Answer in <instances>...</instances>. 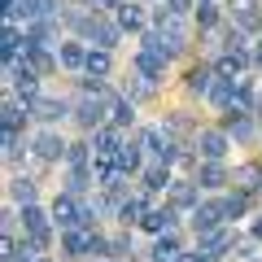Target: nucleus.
Returning a JSON list of instances; mask_svg holds the SVG:
<instances>
[{"instance_id": "1", "label": "nucleus", "mask_w": 262, "mask_h": 262, "mask_svg": "<svg viewBox=\"0 0 262 262\" xmlns=\"http://www.w3.org/2000/svg\"><path fill=\"white\" fill-rule=\"evenodd\" d=\"M114 96V92H110ZM110 96H96V92H83L75 101V122L83 131H96V127H105L110 122Z\"/></svg>"}, {"instance_id": "2", "label": "nucleus", "mask_w": 262, "mask_h": 262, "mask_svg": "<svg viewBox=\"0 0 262 262\" xmlns=\"http://www.w3.org/2000/svg\"><path fill=\"white\" fill-rule=\"evenodd\" d=\"M18 219H22V232H27L39 249H48V245H53V227H48V223H53V210H39L35 201H31V206L18 210Z\"/></svg>"}, {"instance_id": "3", "label": "nucleus", "mask_w": 262, "mask_h": 262, "mask_svg": "<svg viewBox=\"0 0 262 262\" xmlns=\"http://www.w3.org/2000/svg\"><path fill=\"white\" fill-rule=\"evenodd\" d=\"M5 79H9L13 96H18L22 105H31V101L39 96V70H35L31 61H27V57H22V61H13V66H9V75H5Z\"/></svg>"}, {"instance_id": "4", "label": "nucleus", "mask_w": 262, "mask_h": 262, "mask_svg": "<svg viewBox=\"0 0 262 262\" xmlns=\"http://www.w3.org/2000/svg\"><path fill=\"white\" fill-rule=\"evenodd\" d=\"M227 144H232V136H227L223 127H206V131H196L192 149H196L201 162H223L227 158Z\"/></svg>"}, {"instance_id": "5", "label": "nucleus", "mask_w": 262, "mask_h": 262, "mask_svg": "<svg viewBox=\"0 0 262 262\" xmlns=\"http://www.w3.org/2000/svg\"><path fill=\"white\" fill-rule=\"evenodd\" d=\"M27 110H31V118H35V122L53 127V122H61L66 114H75V105H70V101H61V96H35V101H31Z\"/></svg>"}, {"instance_id": "6", "label": "nucleus", "mask_w": 262, "mask_h": 262, "mask_svg": "<svg viewBox=\"0 0 262 262\" xmlns=\"http://www.w3.org/2000/svg\"><path fill=\"white\" fill-rule=\"evenodd\" d=\"M96 236L92 227H70V232H61V253L66 258H88V253H96Z\"/></svg>"}, {"instance_id": "7", "label": "nucleus", "mask_w": 262, "mask_h": 262, "mask_svg": "<svg viewBox=\"0 0 262 262\" xmlns=\"http://www.w3.org/2000/svg\"><path fill=\"white\" fill-rule=\"evenodd\" d=\"M166 66H170V57L166 53H153V48H136V57H131V70H140V75L153 79V83L166 79Z\"/></svg>"}, {"instance_id": "8", "label": "nucleus", "mask_w": 262, "mask_h": 262, "mask_svg": "<svg viewBox=\"0 0 262 262\" xmlns=\"http://www.w3.org/2000/svg\"><path fill=\"white\" fill-rule=\"evenodd\" d=\"M31 153H35L39 162H61L66 153H70V144H66V140L57 136L53 127H44V131L35 136V140H31Z\"/></svg>"}, {"instance_id": "9", "label": "nucleus", "mask_w": 262, "mask_h": 262, "mask_svg": "<svg viewBox=\"0 0 262 262\" xmlns=\"http://www.w3.org/2000/svg\"><path fill=\"white\" fill-rule=\"evenodd\" d=\"M175 223H179V210L166 201V206H149V214L140 219V232L162 236V232H175Z\"/></svg>"}, {"instance_id": "10", "label": "nucleus", "mask_w": 262, "mask_h": 262, "mask_svg": "<svg viewBox=\"0 0 262 262\" xmlns=\"http://www.w3.org/2000/svg\"><path fill=\"white\" fill-rule=\"evenodd\" d=\"M196 249L210 253V258L219 262L223 253H232V249H236V236L227 232V227H214V232H201V236H196Z\"/></svg>"}, {"instance_id": "11", "label": "nucleus", "mask_w": 262, "mask_h": 262, "mask_svg": "<svg viewBox=\"0 0 262 262\" xmlns=\"http://www.w3.org/2000/svg\"><path fill=\"white\" fill-rule=\"evenodd\" d=\"M188 219H192V232L201 236V232H214V227H223L227 214H223V201H201V206H196Z\"/></svg>"}, {"instance_id": "12", "label": "nucleus", "mask_w": 262, "mask_h": 262, "mask_svg": "<svg viewBox=\"0 0 262 262\" xmlns=\"http://www.w3.org/2000/svg\"><path fill=\"white\" fill-rule=\"evenodd\" d=\"M223 131L232 140H249L253 136V114L249 110H223Z\"/></svg>"}, {"instance_id": "13", "label": "nucleus", "mask_w": 262, "mask_h": 262, "mask_svg": "<svg viewBox=\"0 0 262 262\" xmlns=\"http://www.w3.org/2000/svg\"><path fill=\"white\" fill-rule=\"evenodd\" d=\"M114 158H118V170H122V175H136L140 162H144V140H140V136H136V140H122V149L114 153Z\"/></svg>"}, {"instance_id": "14", "label": "nucleus", "mask_w": 262, "mask_h": 262, "mask_svg": "<svg viewBox=\"0 0 262 262\" xmlns=\"http://www.w3.org/2000/svg\"><path fill=\"white\" fill-rule=\"evenodd\" d=\"M57 18V0H18V22H44Z\"/></svg>"}, {"instance_id": "15", "label": "nucleus", "mask_w": 262, "mask_h": 262, "mask_svg": "<svg viewBox=\"0 0 262 262\" xmlns=\"http://www.w3.org/2000/svg\"><path fill=\"white\" fill-rule=\"evenodd\" d=\"M196 192H201V184H196V179H192V184H188V179H184V184H170V206L192 214V210L201 206V201H196Z\"/></svg>"}, {"instance_id": "16", "label": "nucleus", "mask_w": 262, "mask_h": 262, "mask_svg": "<svg viewBox=\"0 0 262 262\" xmlns=\"http://www.w3.org/2000/svg\"><path fill=\"white\" fill-rule=\"evenodd\" d=\"M118 131H122V127H114V122L96 127V131H92V149H96V153H110V158H114V153L122 149V136H118Z\"/></svg>"}, {"instance_id": "17", "label": "nucleus", "mask_w": 262, "mask_h": 262, "mask_svg": "<svg viewBox=\"0 0 262 262\" xmlns=\"http://www.w3.org/2000/svg\"><path fill=\"white\" fill-rule=\"evenodd\" d=\"M57 61H61L66 70H83L88 66V48L79 44V39H66V44H57Z\"/></svg>"}, {"instance_id": "18", "label": "nucleus", "mask_w": 262, "mask_h": 262, "mask_svg": "<svg viewBox=\"0 0 262 262\" xmlns=\"http://www.w3.org/2000/svg\"><path fill=\"white\" fill-rule=\"evenodd\" d=\"M245 66H249V53H232V48H223V57L214 61V75H223V79H241Z\"/></svg>"}, {"instance_id": "19", "label": "nucleus", "mask_w": 262, "mask_h": 262, "mask_svg": "<svg viewBox=\"0 0 262 262\" xmlns=\"http://www.w3.org/2000/svg\"><path fill=\"white\" fill-rule=\"evenodd\" d=\"M110 122H114V127H131V122H136V101L114 92L110 96Z\"/></svg>"}, {"instance_id": "20", "label": "nucleus", "mask_w": 262, "mask_h": 262, "mask_svg": "<svg viewBox=\"0 0 262 262\" xmlns=\"http://www.w3.org/2000/svg\"><path fill=\"white\" fill-rule=\"evenodd\" d=\"M214 66H192V70H188V92H196V96H210V88H214Z\"/></svg>"}, {"instance_id": "21", "label": "nucleus", "mask_w": 262, "mask_h": 262, "mask_svg": "<svg viewBox=\"0 0 262 262\" xmlns=\"http://www.w3.org/2000/svg\"><path fill=\"white\" fill-rule=\"evenodd\" d=\"M144 214H149V201H144V196H127V201L118 206V223L122 227H140Z\"/></svg>"}, {"instance_id": "22", "label": "nucleus", "mask_w": 262, "mask_h": 262, "mask_svg": "<svg viewBox=\"0 0 262 262\" xmlns=\"http://www.w3.org/2000/svg\"><path fill=\"white\" fill-rule=\"evenodd\" d=\"M196 184L201 188H223L227 184V166L223 162H201V166H196Z\"/></svg>"}, {"instance_id": "23", "label": "nucleus", "mask_w": 262, "mask_h": 262, "mask_svg": "<svg viewBox=\"0 0 262 262\" xmlns=\"http://www.w3.org/2000/svg\"><path fill=\"white\" fill-rule=\"evenodd\" d=\"M210 105H219V110H232L236 105V79H214V88H210Z\"/></svg>"}, {"instance_id": "24", "label": "nucleus", "mask_w": 262, "mask_h": 262, "mask_svg": "<svg viewBox=\"0 0 262 262\" xmlns=\"http://www.w3.org/2000/svg\"><path fill=\"white\" fill-rule=\"evenodd\" d=\"M179 253H184V245H179L175 232H162L158 241H153V262H170V258H179Z\"/></svg>"}, {"instance_id": "25", "label": "nucleus", "mask_w": 262, "mask_h": 262, "mask_svg": "<svg viewBox=\"0 0 262 262\" xmlns=\"http://www.w3.org/2000/svg\"><path fill=\"white\" fill-rule=\"evenodd\" d=\"M249 206H253V196L245 192V188H236V192L223 196V214L227 219H245V214H249Z\"/></svg>"}, {"instance_id": "26", "label": "nucleus", "mask_w": 262, "mask_h": 262, "mask_svg": "<svg viewBox=\"0 0 262 262\" xmlns=\"http://www.w3.org/2000/svg\"><path fill=\"white\" fill-rule=\"evenodd\" d=\"M170 184H175V179H170V166H166V162H153V166L144 170V188H149V192H166Z\"/></svg>"}, {"instance_id": "27", "label": "nucleus", "mask_w": 262, "mask_h": 262, "mask_svg": "<svg viewBox=\"0 0 262 262\" xmlns=\"http://www.w3.org/2000/svg\"><path fill=\"white\" fill-rule=\"evenodd\" d=\"M114 13H118V27L122 31H149V27H144V9H140V5H118Z\"/></svg>"}, {"instance_id": "28", "label": "nucleus", "mask_w": 262, "mask_h": 262, "mask_svg": "<svg viewBox=\"0 0 262 262\" xmlns=\"http://www.w3.org/2000/svg\"><path fill=\"white\" fill-rule=\"evenodd\" d=\"M110 66H114V57H110V48H88V75H96V79H105L110 75Z\"/></svg>"}, {"instance_id": "29", "label": "nucleus", "mask_w": 262, "mask_h": 262, "mask_svg": "<svg viewBox=\"0 0 262 262\" xmlns=\"http://www.w3.org/2000/svg\"><path fill=\"white\" fill-rule=\"evenodd\" d=\"M192 18H196V27H201V31H214L219 27V5H214V0H196Z\"/></svg>"}, {"instance_id": "30", "label": "nucleus", "mask_w": 262, "mask_h": 262, "mask_svg": "<svg viewBox=\"0 0 262 262\" xmlns=\"http://www.w3.org/2000/svg\"><path fill=\"white\" fill-rule=\"evenodd\" d=\"M236 13V27H241V31H249V35H253V31H262V5H249V9H232Z\"/></svg>"}, {"instance_id": "31", "label": "nucleus", "mask_w": 262, "mask_h": 262, "mask_svg": "<svg viewBox=\"0 0 262 262\" xmlns=\"http://www.w3.org/2000/svg\"><path fill=\"white\" fill-rule=\"evenodd\" d=\"M9 196H13V201H18V206H31V201H35V184H31L27 175L9 179Z\"/></svg>"}, {"instance_id": "32", "label": "nucleus", "mask_w": 262, "mask_h": 262, "mask_svg": "<svg viewBox=\"0 0 262 262\" xmlns=\"http://www.w3.org/2000/svg\"><path fill=\"white\" fill-rule=\"evenodd\" d=\"M92 158H96L92 140H88V144H70V153H66V162H70V166H92Z\"/></svg>"}, {"instance_id": "33", "label": "nucleus", "mask_w": 262, "mask_h": 262, "mask_svg": "<svg viewBox=\"0 0 262 262\" xmlns=\"http://www.w3.org/2000/svg\"><path fill=\"white\" fill-rule=\"evenodd\" d=\"M258 184H262V170H258V166H241V170H236V188H245V192H253Z\"/></svg>"}, {"instance_id": "34", "label": "nucleus", "mask_w": 262, "mask_h": 262, "mask_svg": "<svg viewBox=\"0 0 262 262\" xmlns=\"http://www.w3.org/2000/svg\"><path fill=\"white\" fill-rule=\"evenodd\" d=\"M162 9L175 13V18H184V13H192V9H196V0H162Z\"/></svg>"}, {"instance_id": "35", "label": "nucleus", "mask_w": 262, "mask_h": 262, "mask_svg": "<svg viewBox=\"0 0 262 262\" xmlns=\"http://www.w3.org/2000/svg\"><path fill=\"white\" fill-rule=\"evenodd\" d=\"M175 262H214V258H210V253H201V249H196V253H179Z\"/></svg>"}, {"instance_id": "36", "label": "nucleus", "mask_w": 262, "mask_h": 262, "mask_svg": "<svg viewBox=\"0 0 262 262\" xmlns=\"http://www.w3.org/2000/svg\"><path fill=\"white\" fill-rule=\"evenodd\" d=\"M118 5H127V0H92V9H118Z\"/></svg>"}, {"instance_id": "37", "label": "nucleus", "mask_w": 262, "mask_h": 262, "mask_svg": "<svg viewBox=\"0 0 262 262\" xmlns=\"http://www.w3.org/2000/svg\"><path fill=\"white\" fill-rule=\"evenodd\" d=\"M249 5H258V0H232V9H249Z\"/></svg>"}, {"instance_id": "38", "label": "nucleus", "mask_w": 262, "mask_h": 262, "mask_svg": "<svg viewBox=\"0 0 262 262\" xmlns=\"http://www.w3.org/2000/svg\"><path fill=\"white\" fill-rule=\"evenodd\" d=\"M253 241H262V219H258V223H253Z\"/></svg>"}, {"instance_id": "39", "label": "nucleus", "mask_w": 262, "mask_h": 262, "mask_svg": "<svg viewBox=\"0 0 262 262\" xmlns=\"http://www.w3.org/2000/svg\"><path fill=\"white\" fill-rule=\"evenodd\" d=\"M253 114H262V92H258V96H253Z\"/></svg>"}, {"instance_id": "40", "label": "nucleus", "mask_w": 262, "mask_h": 262, "mask_svg": "<svg viewBox=\"0 0 262 262\" xmlns=\"http://www.w3.org/2000/svg\"><path fill=\"white\" fill-rule=\"evenodd\" d=\"M253 61H258V66H262V48H258V53H253Z\"/></svg>"}, {"instance_id": "41", "label": "nucleus", "mask_w": 262, "mask_h": 262, "mask_svg": "<svg viewBox=\"0 0 262 262\" xmlns=\"http://www.w3.org/2000/svg\"><path fill=\"white\" fill-rule=\"evenodd\" d=\"M258 192H262V184H258Z\"/></svg>"}, {"instance_id": "42", "label": "nucleus", "mask_w": 262, "mask_h": 262, "mask_svg": "<svg viewBox=\"0 0 262 262\" xmlns=\"http://www.w3.org/2000/svg\"><path fill=\"white\" fill-rule=\"evenodd\" d=\"M170 262H175V258H170Z\"/></svg>"}]
</instances>
